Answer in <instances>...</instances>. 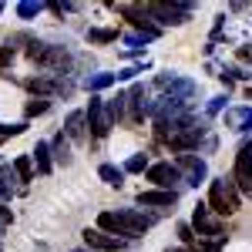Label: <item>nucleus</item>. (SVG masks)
<instances>
[{"instance_id": "nucleus-1", "label": "nucleus", "mask_w": 252, "mask_h": 252, "mask_svg": "<svg viewBox=\"0 0 252 252\" xmlns=\"http://www.w3.org/2000/svg\"><path fill=\"white\" fill-rule=\"evenodd\" d=\"M158 222V215L141 212V209H118V212H101L97 215V229L108 235H118V239H138L145 235L152 225Z\"/></svg>"}, {"instance_id": "nucleus-2", "label": "nucleus", "mask_w": 252, "mask_h": 252, "mask_svg": "<svg viewBox=\"0 0 252 252\" xmlns=\"http://www.w3.org/2000/svg\"><path fill=\"white\" fill-rule=\"evenodd\" d=\"M209 135V118H198V115H189L182 118V121H175L172 131H168V145H172L178 155H185V152H195L198 145H202V138Z\"/></svg>"}, {"instance_id": "nucleus-3", "label": "nucleus", "mask_w": 252, "mask_h": 252, "mask_svg": "<svg viewBox=\"0 0 252 252\" xmlns=\"http://www.w3.org/2000/svg\"><path fill=\"white\" fill-rule=\"evenodd\" d=\"M27 58L34 61L37 67H44L47 74H74V54L67 47H58V44H44V40H34Z\"/></svg>"}, {"instance_id": "nucleus-4", "label": "nucleus", "mask_w": 252, "mask_h": 252, "mask_svg": "<svg viewBox=\"0 0 252 252\" xmlns=\"http://www.w3.org/2000/svg\"><path fill=\"white\" fill-rule=\"evenodd\" d=\"M192 229H195V239H202L209 252H219L225 246V225L209 205H195L192 209Z\"/></svg>"}, {"instance_id": "nucleus-5", "label": "nucleus", "mask_w": 252, "mask_h": 252, "mask_svg": "<svg viewBox=\"0 0 252 252\" xmlns=\"http://www.w3.org/2000/svg\"><path fill=\"white\" fill-rule=\"evenodd\" d=\"M209 209H212L219 219H225V215H235L242 209V198H239V189H235L232 178H212L209 182V202H205Z\"/></svg>"}, {"instance_id": "nucleus-6", "label": "nucleus", "mask_w": 252, "mask_h": 252, "mask_svg": "<svg viewBox=\"0 0 252 252\" xmlns=\"http://www.w3.org/2000/svg\"><path fill=\"white\" fill-rule=\"evenodd\" d=\"M148 7V14H152V20H158V24H172V27H182V24H189L192 20V10L195 3H189V0H175V3H145Z\"/></svg>"}, {"instance_id": "nucleus-7", "label": "nucleus", "mask_w": 252, "mask_h": 252, "mask_svg": "<svg viewBox=\"0 0 252 252\" xmlns=\"http://www.w3.org/2000/svg\"><path fill=\"white\" fill-rule=\"evenodd\" d=\"M155 88L165 91V97H175V101H189L192 104V97L198 94V84L189 78H182V74H172V71H161L155 78Z\"/></svg>"}, {"instance_id": "nucleus-8", "label": "nucleus", "mask_w": 252, "mask_h": 252, "mask_svg": "<svg viewBox=\"0 0 252 252\" xmlns=\"http://www.w3.org/2000/svg\"><path fill=\"white\" fill-rule=\"evenodd\" d=\"M145 178H148L155 189H161V192H182V185H185V178L175 168V161H155V165H148Z\"/></svg>"}, {"instance_id": "nucleus-9", "label": "nucleus", "mask_w": 252, "mask_h": 252, "mask_svg": "<svg viewBox=\"0 0 252 252\" xmlns=\"http://www.w3.org/2000/svg\"><path fill=\"white\" fill-rule=\"evenodd\" d=\"M84 115H88V131H91V138H108V135H111L115 121L108 118V104H104V97L91 94L88 108H84Z\"/></svg>"}, {"instance_id": "nucleus-10", "label": "nucleus", "mask_w": 252, "mask_h": 252, "mask_svg": "<svg viewBox=\"0 0 252 252\" xmlns=\"http://www.w3.org/2000/svg\"><path fill=\"white\" fill-rule=\"evenodd\" d=\"M118 14L131 20V24L138 27V34H145L148 40L161 37V27H158L155 20H152V14H148V7H141V3H118Z\"/></svg>"}, {"instance_id": "nucleus-11", "label": "nucleus", "mask_w": 252, "mask_h": 252, "mask_svg": "<svg viewBox=\"0 0 252 252\" xmlns=\"http://www.w3.org/2000/svg\"><path fill=\"white\" fill-rule=\"evenodd\" d=\"M175 168L182 172L185 185H192V189H198V185L209 178V165H205V158L192 155V152H185V155H175Z\"/></svg>"}, {"instance_id": "nucleus-12", "label": "nucleus", "mask_w": 252, "mask_h": 252, "mask_svg": "<svg viewBox=\"0 0 252 252\" xmlns=\"http://www.w3.org/2000/svg\"><path fill=\"white\" fill-rule=\"evenodd\" d=\"M232 182H235L239 192H252V141H242L239 152H235Z\"/></svg>"}, {"instance_id": "nucleus-13", "label": "nucleus", "mask_w": 252, "mask_h": 252, "mask_svg": "<svg viewBox=\"0 0 252 252\" xmlns=\"http://www.w3.org/2000/svg\"><path fill=\"white\" fill-rule=\"evenodd\" d=\"M84 242H88V249H94V252H121L128 242L125 239H118V235H108V232H101V229H84Z\"/></svg>"}, {"instance_id": "nucleus-14", "label": "nucleus", "mask_w": 252, "mask_h": 252, "mask_svg": "<svg viewBox=\"0 0 252 252\" xmlns=\"http://www.w3.org/2000/svg\"><path fill=\"white\" fill-rule=\"evenodd\" d=\"M128 108H131V121L135 125H141L145 118H148V88L141 84V81H135L131 88H128Z\"/></svg>"}, {"instance_id": "nucleus-15", "label": "nucleus", "mask_w": 252, "mask_h": 252, "mask_svg": "<svg viewBox=\"0 0 252 252\" xmlns=\"http://www.w3.org/2000/svg\"><path fill=\"white\" fill-rule=\"evenodd\" d=\"M141 209H168L178 202V192H161V189H148V192H138L135 198Z\"/></svg>"}, {"instance_id": "nucleus-16", "label": "nucleus", "mask_w": 252, "mask_h": 252, "mask_svg": "<svg viewBox=\"0 0 252 252\" xmlns=\"http://www.w3.org/2000/svg\"><path fill=\"white\" fill-rule=\"evenodd\" d=\"M225 128L232 131H252V104H239L225 111Z\"/></svg>"}, {"instance_id": "nucleus-17", "label": "nucleus", "mask_w": 252, "mask_h": 252, "mask_svg": "<svg viewBox=\"0 0 252 252\" xmlns=\"http://www.w3.org/2000/svg\"><path fill=\"white\" fill-rule=\"evenodd\" d=\"M20 178L14 172V165H0V202H10L17 192H24V185H17Z\"/></svg>"}, {"instance_id": "nucleus-18", "label": "nucleus", "mask_w": 252, "mask_h": 252, "mask_svg": "<svg viewBox=\"0 0 252 252\" xmlns=\"http://www.w3.org/2000/svg\"><path fill=\"white\" fill-rule=\"evenodd\" d=\"M61 131L71 138V141H84L88 138V115L84 111H71V115L64 118V128Z\"/></svg>"}, {"instance_id": "nucleus-19", "label": "nucleus", "mask_w": 252, "mask_h": 252, "mask_svg": "<svg viewBox=\"0 0 252 252\" xmlns=\"http://www.w3.org/2000/svg\"><path fill=\"white\" fill-rule=\"evenodd\" d=\"M115 84H118V74H111V71H94V74H88V78L81 81V88L91 91V94H101V91H108Z\"/></svg>"}, {"instance_id": "nucleus-20", "label": "nucleus", "mask_w": 252, "mask_h": 252, "mask_svg": "<svg viewBox=\"0 0 252 252\" xmlns=\"http://www.w3.org/2000/svg\"><path fill=\"white\" fill-rule=\"evenodd\" d=\"M31 158H34V168H37V175H51V172H54L51 141H37V145H34V152H31Z\"/></svg>"}, {"instance_id": "nucleus-21", "label": "nucleus", "mask_w": 252, "mask_h": 252, "mask_svg": "<svg viewBox=\"0 0 252 252\" xmlns=\"http://www.w3.org/2000/svg\"><path fill=\"white\" fill-rule=\"evenodd\" d=\"M104 104H108V118H111L115 125H121V121L128 118V91H118V94L108 97Z\"/></svg>"}, {"instance_id": "nucleus-22", "label": "nucleus", "mask_w": 252, "mask_h": 252, "mask_svg": "<svg viewBox=\"0 0 252 252\" xmlns=\"http://www.w3.org/2000/svg\"><path fill=\"white\" fill-rule=\"evenodd\" d=\"M51 155H54V165H71V138L58 131L54 141H51Z\"/></svg>"}, {"instance_id": "nucleus-23", "label": "nucleus", "mask_w": 252, "mask_h": 252, "mask_svg": "<svg viewBox=\"0 0 252 252\" xmlns=\"http://www.w3.org/2000/svg\"><path fill=\"white\" fill-rule=\"evenodd\" d=\"M97 178H101L104 185H111V189H121V185H125V168L104 161V165H97Z\"/></svg>"}, {"instance_id": "nucleus-24", "label": "nucleus", "mask_w": 252, "mask_h": 252, "mask_svg": "<svg viewBox=\"0 0 252 252\" xmlns=\"http://www.w3.org/2000/svg\"><path fill=\"white\" fill-rule=\"evenodd\" d=\"M14 172H17L20 185L27 189V182H34V158H31V155H20L17 161H14Z\"/></svg>"}, {"instance_id": "nucleus-25", "label": "nucleus", "mask_w": 252, "mask_h": 252, "mask_svg": "<svg viewBox=\"0 0 252 252\" xmlns=\"http://www.w3.org/2000/svg\"><path fill=\"white\" fill-rule=\"evenodd\" d=\"M44 7H47V3H40V0H20L17 3V17L20 20H34Z\"/></svg>"}, {"instance_id": "nucleus-26", "label": "nucleus", "mask_w": 252, "mask_h": 252, "mask_svg": "<svg viewBox=\"0 0 252 252\" xmlns=\"http://www.w3.org/2000/svg\"><path fill=\"white\" fill-rule=\"evenodd\" d=\"M141 172H148V155L145 152H135V155L125 161V175H141Z\"/></svg>"}, {"instance_id": "nucleus-27", "label": "nucleus", "mask_w": 252, "mask_h": 252, "mask_svg": "<svg viewBox=\"0 0 252 252\" xmlns=\"http://www.w3.org/2000/svg\"><path fill=\"white\" fill-rule=\"evenodd\" d=\"M47 111H51V97H34V101H27V104H24V115H27V118L47 115Z\"/></svg>"}, {"instance_id": "nucleus-28", "label": "nucleus", "mask_w": 252, "mask_h": 252, "mask_svg": "<svg viewBox=\"0 0 252 252\" xmlns=\"http://www.w3.org/2000/svg\"><path fill=\"white\" fill-rule=\"evenodd\" d=\"M88 40L91 44H111V40H118V31H111V27H91Z\"/></svg>"}, {"instance_id": "nucleus-29", "label": "nucleus", "mask_w": 252, "mask_h": 252, "mask_svg": "<svg viewBox=\"0 0 252 252\" xmlns=\"http://www.w3.org/2000/svg\"><path fill=\"white\" fill-rule=\"evenodd\" d=\"M222 111H229V97H225V94L209 97V104H205V118H215V115H222Z\"/></svg>"}, {"instance_id": "nucleus-30", "label": "nucleus", "mask_w": 252, "mask_h": 252, "mask_svg": "<svg viewBox=\"0 0 252 252\" xmlns=\"http://www.w3.org/2000/svg\"><path fill=\"white\" fill-rule=\"evenodd\" d=\"M27 131V121H17V125H3L0 121V135L3 138H17V135H24Z\"/></svg>"}, {"instance_id": "nucleus-31", "label": "nucleus", "mask_w": 252, "mask_h": 252, "mask_svg": "<svg viewBox=\"0 0 252 252\" xmlns=\"http://www.w3.org/2000/svg\"><path fill=\"white\" fill-rule=\"evenodd\" d=\"M125 44H128V51H145L148 37L145 34H125Z\"/></svg>"}, {"instance_id": "nucleus-32", "label": "nucleus", "mask_w": 252, "mask_h": 252, "mask_svg": "<svg viewBox=\"0 0 252 252\" xmlns=\"http://www.w3.org/2000/svg\"><path fill=\"white\" fill-rule=\"evenodd\" d=\"M14 54H17V51H14V40H7V44H0V67H7V64L14 61Z\"/></svg>"}, {"instance_id": "nucleus-33", "label": "nucleus", "mask_w": 252, "mask_h": 252, "mask_svg": "<svg viewBox=\"0 0 252 252\" xmlns=\"http://www.w3.org/2000/svg\"><path fill=\"white\" fill-rule=\"evenodd\" d=\"M178 235H182V242H185V246H192V242H195V229H192V222H178Z\"/></svg>"}, {"instance_id": "nucleus-34", "label": "nucleus", "mask_w": 252, "mask_h": 252, "mask_svg": "<svg viewBox=\"0 0 252 252\" xmlns=\"http://www.w3.org/2000/svg\"><path fill=\"white\" fill-rule=\"evenodd\" d=\"M145 67V64H141ZM141 67H121L118 71V81H135V74H141Z\"/></svg>"}, {"instance_id": "nucleus-35", "label": "nucleus", "mask_w": 252, "mask_h": 252, "mask_svg": "<svg viewBox=\"0 0 252 252\" xmlns=\"http://www.w3.org/2000/svg\"><path fill=\"white\" fill-rule=\"evenodd\" d=\"M168 252H189V249H182V246H175V249H168Z\"/></svg>"}, {"instance_id": "nucleus-36", "label": "nucleus", "mask_w": 252, "mask_h": 252, "mask_svg": "<svg viewBox=\"0 0 252 252\" xmlns=\"http://www.w3.org/2000/svg\"><path fill=\"white\" fill-rule=\"evenodd\" d=\"M246 94H249V101H252V84H249V88H246Z\"/></svg>"}, {"instance_id": "nucleus-37", "label": "nucleus", "mask_w": 252, "mask_h": 252, "mask_svg": "<svg viewBox=\"0 0 252 252\" xmlns=\"http://www.w3.org/2000/svg\"><path fill=\"white\" fill-rule=\"evenodd\" d=\"M74 252H94V249H74Z\"/></svg>"}, {"instance_id": "nucleus-38", "label": "nucleus", "mask_w": 252, "mask_h": 252, "mask_svg": "<svg viewBox=\"0 0 252 252\" xmlns=\"http://www.w3.org/2000/svg\"><path fill=\"white\" fill-rule=\"evenodd\" d=\"M0 14H3V0H0Z\"/></svg>"}]
</instances>
